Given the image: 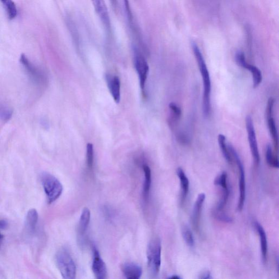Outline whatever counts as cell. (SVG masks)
Here are the masks:
<instances>
[{
  "mask_svg": "<svg viewBox=\"0 0 279 279\" xmlns=\"http://www.w3.org/2000/svg\"><path fill=\"white\" fill-rule=\"evenodd\" d=\"M193 49L203 80V113L205 117H208L211 112V93L212 85L210 75L203 55L196 44H193Z\"/></svg>",
  "mask_w": 279,
  "mask_h": 279,
  "instance_id": "6da1fadb",
  "label": "cell"
},
{
  "mask_svg": "<svg viewBox=\"0 0 279 279\" xmlns=\"http://www.w3.org/2000/svg\"><path fill=\"white\" fill-rule=\"evenodd\" d=\"M162 246L161 241L156 238L151 240L147 246V258L149 272L156 275L160 271L161 266Z\"/></svg>",
  "mask_w": 279,
  "mask_h": 279,
  "instance_id": "7a4b0ae2",
  "label": "cell"
},
{
  "mask_svg": "<svg viewBox=\"0 0 279 279\" xmlns=\"http://www.w3.org/2000/svg\"><path fill=\"white\" fill-rule=\"evenodd\" d=\"M56 263L64 278L74 279L77 269L75 263L70 254L65 249H61L56 255Z\"/></svg>",
  "mask_w": 279,
  "mask_h": 279,
  "instance_id": "3957f363",
  "label": "cell"
},
{
  "mask_svg": "<svg viewBox=\"0 0 279 279\" xmlns=\"http://www.w3.org/2000/svg\"><path fill=\"white\" fill-rule=\"evenodd\" d=\"M41 181L49 202L52 204L57 200L63 191L61 182L53 175L47 172L41 174Z\"/></svg>",
  "mask_w": 279,
  "mask_h": 279,
  "instance_id": "277c9868",
  "label": "cell"
},
{
  "mask_svg": "<svg viewBox=\"0 0 279 279\" xmlns=\"http://www.w3.org/2000/svg\"><path fill=\"white\" fill-rule=\"evenodd\" d=\"M227 147L231 156L235 159L238 168L240 197H239L237 208L239 211H241L243 209L246 197V183L244 166L241 159L235 148L230 144H229Z\"/></svg>",
  "mask_w": 279,
  "mask_h": 279,
  "instance_id": "5b68a950",
  "label": "cell"
},
{
  "mask_svg": "<svg viewBox=\"0 0 279 279\" xmlns=\"http://www.w3.org/2000/svg\"><path fill=\"white\" fill-rule=\"evenodd\" d=\"M134 61L135 67L139 78L141 89L142 93H144L149 73V66L144 56L136 47H134Z\"/></svg>",
  "mask_w": 279,
  "mask_h": 279,
  "instance_id": "8992f818",
  "label": "cell"
},
{
  "mask_svg": "<svg viewBox=\"0 0 279 279\" xmlns=\"http://www.w3.org/2000/svg\"><path fill=\"white\" fill-rule=\"evenodd\" d=\"M20 61L32 81L38 85H44L47 78L44 71L32 63L25 55H21Z\"/></svg>",
  "mask_w": 279,
  "mask_h": 279,
  "instance_id": "52a82bcc",
  "label": "cell"
},
{
  "mask_svg": "<svg viewBox=\"0 0 279 279\" xmlns=\"http://www.w3.org/2000/svg\"><path fill=\"white\" fill-rule=\"evenodd\" d=\"M245 122L251 153L255 164L259 165L260 162V156L257 140L256 132H255L252 117L250 115L247 116Z\"/></svg>",
  "mask_w": 279,
  "mask_h": 279,
  "instance_id": "ba28073f",
  "label": "cell"
},
{
  "mask_svg": "<svg viewBox=\"0 0 279 279\" xmlns=\"http://www.w3.org/2000/svg\"><path fill=\"white\" fill-rule=\"evenodd\" d=\"M236 61L237 65L250 71L253 79L254 88H257L262 81V75L261 70L256 66L250 65L246 62L244 53L238 52L236 54Z\"/></svg>",
  "mask_w": 279,
  "mask_h": 279,
  "instance_id": "9c48e42d",
  "label": "cell"
},
{
  "mask_svg": "<svg viewBox=\"0 0 279 279\" xmlns=\"http://www.w3.org/2000/svg\"><path fill=\"white\" fill-rule=\"evenodd\" d=\"M94 10L98 15L108 35L111 33L110 16L105 0H91Z\"/></svg>",
  "mask_w": 279,
  "mask_h": 279,
  "instance_id": "30bf717a",
  "label": "cell"
},
{
  "mask_svg": "<svg viewBox=\"0 0 279 279\" xmlns=\"http://www.w3.org/2000/svg\"><path fill=\"white\" fill-rule=\"evenodd\" d=\"M93 272L97 278L105 279L107 276L106 265L102 259L99 251L94 248L93 260L92 263Z\"/></svg>",
  "mask_w": 279,
  "mask_h": 279,
  "instance_id": "8fae6325",
  "label": "cell"
},
{
  "mask_svg": "<svg viewBox=\"0 0 279 279\" xmlns=\"http://www.w3.org/2000/svg\"><path fill=\"white\" fill-rule=\"evenodd\" d=\"M107 82L111 94L115 102L118 104L121 99V82L117 76L108 74L106 77Z\"/></svg>",
  "mask_w": 279,
  "mask_h": 279,
  "instance_id": "7c38bea8",
  "label": "cell"
},
{
  "mask_svg": "<svg viewBox=\"0 0 279 279\" xmlns=\"http://www.w3.org/2000/svg\"><path fill=\"white\" fill-rule=\"evenodd\" d=\"M205 199L206 195L204 193H201L198 195L194 204L192 216H191V222L196 231L199 230L201 211Z\"/></svg>",
  "mask_w": 279,
  "mask_h": 279,
  "instance_id": "4fadbf2b",
  "label": "cell"
},
{
  "mask_svg": "<svg viewBox=\"0 0 279 279\" xmlns=\"http://www.w3.org/2000/svg\"><path fill=\"white\" fill-rule=\"evenodd\" d=\"M122 270L126 278L139 279L142 273L141 267L132 262L125 263L122 265Z\"/></svg>",
  "mask_w": 279,
  "mask_h": 279,
  "instance_id": "5bb4252c",
  "label": "cell"
},
{
  "mask_svg": "<svg viewBox=\"0 0 279 279\" xmlns=\"http://www.w3.org/2000/svg\"><path fill=\"white\" fill-rule=\"evenodd\" d=\"M254 225L259 235L262 261L266 263L268 252V242L266 234L264 229L258 222H255Z\"/></svg>",
  "mask_w": 279,
  "mask_h": 279,
  "instance_id": "9a60e30c",
  "label": "cell"
},
{
  "mask_svg": "<svg viewBox=\"0 0 279 279\" xmlns=\"http://www.w3.org/2000/svg\"><path fill=\"white\" fill-rule=\"evenodd\" d=\"M176 173L181 182V202L183 203L185 201L189 192V181L184 171L181 167H179L177 169Z\"/></svg>",
  "mask_w": 279,
  "mask_h": 279,
  "instance_id": "2e32d148",
  "label": "cell"
},
{
  "mask_svg": "<svg viewBox=\"0 0 279 279\" xmlns=\"http://www.w3.org/2000/svg\"><path fill=\"white\" fill-rule=\"evenodd\" d=\"M143 170L145 175L144 184H143V196L145 200L147 201L149 198L151 181H152V176H151V170L147 165L145 164L143 165Z\"/></svg>",
  "mask_w": 279,
  "mask_h": 279,
  "instance_id": "e0dca14e",
  "label": "cell"
},
{
  "mask_svg": "<svg viewBox=\"0 0 279 279\" xmlns=\"http://www.w3.org/2000/svg\"><path fill=\"white\" fill-rule=\"evenodd\" d=\"M91 218V212L89 209L84 208L80 218L79 231L80 234L84 235L88 229Z\"/></svg>",
  "mask_w": 279,
  "mask_h": 279,
  "instance_id": "ac0fdd59",
  "label": "cell"
},
{
  "mask_svg": "<svg viewBox=\"0 0 279 279\" xmlns=\"http://www.w3.org/2000/svg\"><path fill=\"white\" fill-rule=\"evenodd\" d=\"M38 219V214L35 209H31L28 212L26 219V226L29 232L33 233L35 231Z\"/></svg>",
  "mask_w": 279,
  "mask_h": 279,
  "instance_id": "d6986e66",
  "label": "cell"
},
{
  "mask_svg": "<svg viewBox=\"0 0 279 279\" xmlns=\"http://www.w3.org/2000/svg\"><path fill=\"white\" fill-rule=\"evenodd\" d=\"M218 143L223 156L226 162L230 164H232L233 159L226 143V137L224 135H218Z\"/></svg>",
  "mask_w": 279,
  "mask_h": 279,
  "instance_id": "ffe728a7",
  "label": "cell"
},
{
  "mask_svg": "<svg viewBox=\"0 0 279 279\" xmlns=\"http://www.w3.org/2000/svg\"><path fill=\"white\" fill-rule=\"evenodd\" d=\"M267 119L269 133L271 137L272 138L274 147L277 149L278 143V134L274 119L272 116H270L267 117Z\"/></svg>",
  "mask_w": 279,
  "mask_h": 279,
  "instance_id": "44dd1931",
  "label": "cell"
},
{
  "mask_svg": "<svg viewBox=\"0 0 279 279\" xmlns=\"http://www.w3.org/2000/svg\"><path fill=\"white\" fill-rule=\"evenodd\" d=\"M0 2L4 6L9 18H15L17 15V9L13 0H0Z\"/></svg>",
  "mask_w": 279,
  "mask_h": 279,
  "instance_id": "7402d4cb",
  "label": "cell"
},
{
  "mask_svg": "<svg viewBox=\"0 0 279 279\" xmlns=\"http://www.w3.org/2000/svg\"><path fill=\"white\" fill-rule=\"evenodd\" d=\"M182 237L186 244L190 247L195 245L194 238L191 230L187 225H183L181 227Z\"/></svg>",
  "mask_w": 279,
  "mask_h": 279,
  "instance_id": "603a6c76",
  "label": "cell"
},
{
  "mask_svg": "<svg viewBox=\"0 0 279 279\" xmlns=\"http://www.w3.org/2000/svg\"><path fill=\"white\" fill-rule=\"evenodd\" d=\"M266 158L267 163L270 166L273 167L276 169L278 168V158L273 155L272 147L269 144L266 146Z\"/></svg>",
  "mask_w": 279,
  "mask_h": 279,
  "instance_id": "cb8c5ba5",
  "label": "cell"
},
{
  "mask_svg": "<svg viewBox=\"0 0 279 279\" xmlns=\"http://www.w3.org/2000/svg\"><path fill=\"white\" fill-rule=\"evenodd\" d=\"M169 108L172 113V117L171 119V124L176 123L182 115V110L176 104L171 103L169 105Z\"/></svg>",
  "mask_w": 279,
  "mask_h": 279,
  "instance_id": "d4e9b609",
  "label": "cell"
},
{
  "mask_svg": "<svg viewBox=\"0 0 279 279\" xmlns=\"http://www.w3.org/2000/svg\"><path fill=\"white\" fill-rule=\"evenodd\" d=\"M12 114L13 112L10 108L0 103V119L4 121H9Z\"/></svg>",
  "mask_w": 279,
  "mask_h": 279,
  "instance_id": "484cf974",
  "label": "cell"
},
{
  "mask_svg": "<svg viewBox=\"0 0 279 279\" xmlns=\"http://www.w3.org/2000/svg\"><path fill=\"white\" fill-rule=\"evenodd\" d=\"M86 160L89 168L92 169L94 162V149L91 143H87V145Z\"/></svg>",
  "mask_w": 279,
  "mask_h": 279,
  "instance_id": "4316f807",
  "label": "cell"
},
{
  "mask_svg": "<svg viewBox=\"0 0 279 279\" xmlns=\"http://www.w3.org/2000/svg\"><path fill=\"white\" fill-rule=\"evenodd\" d=\"M214 185L220 186L221 188H225L228 186L227 174L225 172H223L214 181Z\"/></svg>",
  "mask_w": 279,
  "mask_h": 279,
  "instance_id": "83f0119b",
  "label": "cell"
},
{
  "mask_svg": "<svg viewBox=\"0 0 279 279\" xmlns=\"http://www.w3.org/2000/svg\"><path fill=\"white\" fill-rule=\"evenodd\" d=\"M215 216H216V218L221 221L226 222H231L233 221L232 218L230 217L225 213H222V211L219 212L216 211Z\"/></svg>",
  "mask_w": 279,
  "mask_h": 279,
  "instance_id": "f1b7e54d",
  "label": "cell"
},
{
  "mask_svg": "<svg viewBox=\"0 0 279 279\" xmlns=\"http://www.w3.org/2000/svg\"><path fill=\"white\" fill-rule=\"evenodd\" d=\"M274 105V99L273 98H269L268 101L267 107L266 109V117H269L273 116V111Z\"/></svg>",
  "mask_w": 279,
  "mask_h": 279,
  "instance_id": "f546056e",
  "label": "cell"
},
{
  "mask_svg": "<svg viewBox=\"0 0 279 279\" xmlns=\"http://www.w3.org/2000/svg\"><path fill=\"white\" fill-rule=\"evenodd\" d=\"M199 278H202V279H209V278H212V277L210 272H206L203 273L201 275H200V276Z\"/></svg>",
  "mask_w": 279,
  "mask_h": 279,
  "instance_id": "4dcf8cb0",
  "label": "cell"
},
{
  "mask_svg": "<svg viewBox=\"0 0 279 279\" xmlns=\"http://www.w3.org/2000/svg\"><path fill=\"white\" fill-rule=\"evenodd\" d=\"M179 139H180V141L182 142L183 143H187L188 141H187V137L186 136V135H183V134H180L179 136Z\"/></svg>",
  "mask_w": 279,
  "mask_h": 279,
  "instance_id": "1f68e13d",
  "label": "cell"
},
{
  "mask_svg": "<svg viewBox=\"0 0 279 279\" xmlns=\"http://www.w3.org/2000/svg\"><path fill=\"white\" fill-rule=\"evenodd\" d=\"M8 226V223L4 220H0V229H5Z\"/></svg>",
  "mask_w": 279,
  "mask_h": 279,
  "instance_id": "d6a6232c",
  "label": "cell"
},
{
  "mask_svg": "<svg viewBox=\"0 0 279 279\" xmlns=\"http://www.w3.org/2000/svg\"><path fill=\"white\" fill-rule=\"evenodd\" d=\"M111 4H112L114 9H117V0H110Z\"/></svg>",
  "mask_w": 279,
  "mask_h": 279,
  "instance_id": "836d02e7",
  "label": "cell"
},
{
  "mask_svg": "<svg viewBox=\"0 0 279 279\" xmlns=\"http://www.w3.org/2000/svg\"><path fill=\"white\" fill-rule=\"evenodd\" d=\"M170 278L172 279H180L181 278L179 276L177 275H173L172 276L170 277Z\"/></svg>",
  "mask_w": 279,
  "mask_h": 279,
  "instance_id": "e575fe53",
  "label": "cell"
},
{
  "mask_svg": "<svg viewBox=\"0 0 279 279\" xmlns=\"http://www.w3.org/2000/svg\"><path fill=\"white\" fill-rule=\"evenodd\" d=\"M3 238V235L1 233H0V241H1Z\"/></svg>",
  "mask_w": 279,
  "mask_h": 279,
  "instance_id": "d590c367",
  "label": "cell"
}]
</instances>
